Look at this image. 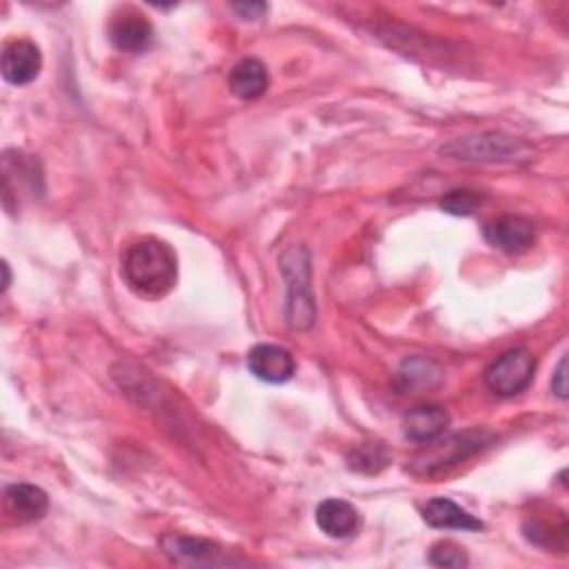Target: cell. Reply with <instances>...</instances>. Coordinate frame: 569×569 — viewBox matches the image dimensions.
<instances>
[{"label": "cell", "mask_w": 569, "mask_h": 569, "mask_svg": "<svg viewBox=\"0 0 569 569\" xmlns=\"http://www.w3.org/2000/svg\"><path fill=\"white\" fill-rule=\"evenodd\" d=\"M123 279L140 298H165L178 283V258L165 240H136L123 256Z\"/></svg>", "instance_id": "1"}, {"label": "cell", "mask_w": 569, "mask_h": 569, "mask_svg": "<svg viewBox=\"0 0 569 569\" xmlns=\"http://www.w3.org/2000/svg\"><path fill=\"white\" fill-rule=\"evenodd\" d=\"M281 272L287 281V319L296 330H309L317 321V305L309 285V253L305 247H289L281 253Z\"/></svg>", "instance_id": "2"}, {"label": "cell", "mask_w": 569, "mask_h": 569, "mask_svg": "<svg viewBox=\"0 0 569 569\" xmlns=\"http://www.w3.org/2000/svg\"><path fill=\"white\" fill-rule=\"evenodd\" d=\"M443 153L465 163H519L532 157V149L528 143L505 134H481L443 147Z\"/></svg>", "instance_id": "3"}, {"label": "cell", "mask_w": 569, "mask_h": 569, "mask_svg": "<svg viewBox=\"0 0 569 569\" xmlns=\"http://www.w3.org/2000/svg\"><path fill=\"white\" fill-rule=\"evenodd\" d=\"M490 438L492 436L485 432H468L447 438L441 436L428 443V449L421 456H417V460L411 465V472L419 477H438L454 468V465L462 462L465 458L481 452Z\"/></svg>", "instance_id": "4"}, {"label": "cell", "mask_w": 569, "mask_h": 569, "mask_svg": "<svg viewBox=\"0 0 569 569\" xmlns=\"http://www.w3.org/2000/svg\"><path fill=\"white\" fill-rule=\"evenodd\" d=\"M536 372V358L528 349H509L485 370V385L503 398L519 396L530 387Z\"/></svg>", "instance_id": "5"}, {"label": "cell", "mask_w": 569, "mask_h": 569, "mask_svg": "<svg viewBox=\"0 0 569 569\" xmlns=\"http://www.w3.org/2000/svg\"><path fill=\"white\" fill-rule=\"evenodd\" d=\"M165 556L176 565H196V567H221V565H245L247 560L227 556L225 549L214 545L212 541L183 536V534H168L161 541Z\"/></svg>", "instance_id": "6"}, {"label": "cell", "mask_w": 569, "mask_h": 569, "mask_svg": "<svg viewBox=\"0 0 569 569\" xmlns=\"http://www.w3.org/2000/svg\"><path fill=\"white\" fill-rule=\"evenodd\" d=\"M483 236L494 249L514 256L528 251L534 245L536 227L523 217H498L485 223Z\"/></svg>", "instance_id": "7"}, {"label": "cell", "mask_w": 569, "mask_h": 569, "mask_svg": "<svg viewBox=\"0 0 569 569\" xmlns=\"http://www.w3.org/2000/svg\"><path fill=\"white\" fill-rule=\"evenodd\" d=\"M247 370L263 383L281 385L296 374V358L289 349L272 343L256 345L247 354Z\"/></svg>", "instance_id": "8"}, {"label": "cell", "mask_w": 569, "mask_h": 569, "mask_svg": "<svg viewBox=\"0 0 569 569\" xmlns=\"http://www.w3.org/2000/svg\"><path fill=\"white\" fill-rule=\"evenodd\" d=\"M42 67L40 49L32 40H14L5 47L0 59V72L12 85H29L38 78Z\"/></svg>", "instance_id": "9"}, {"label": "cell", "mask_w": 569, "mask_h": 569, "mask_svg": "<svg viewBox=\"0 0 569 569\" xmlns=\"http://www.w3.org/2000/svg\"><path fill=\"white\" fill-rule=\"evenodd\" d=\"M449 423H452V419L443 407L421 405L405 413L403 436L417 445H428V443L441 438L447 432Z\"/></svg>", "instance_id": "10"}, {"label": "cell", "mask_w": 569, "mask_h": 569, "mask_svg": "<svg viewBox=\"0 0 569 569\" xmlns=\"http://www.w3.org/2000/svg\"><path fill=\"white\" fill-rule=\"evenodd\" d=\"M110 38L114 47L125 51V54H143L153 42V27L136 10H125L114 16Z\"/></svg>", "instance_id": "11"}, {"label": "cell", "mask_w": 569, "mask_h": 569, "mask_svg": "<svg viewBox=\"0 0 569 569\" xmlns=\"http://www.w3.org/2000/svg\"><path fill=\"white\" fill-rule=\"evenodd\" d=\"M317 525L330 539L345 541V539H351L358 534L360 514L351 503H347L343 498H325L317 507Z\"/></svg>", "instance_id": "12"}, {"label": "cell", "mask_w": 569, "mask_h": 569, "mask_svg": "<svg viewBox=\"0 0 569 569\" xmlns=\"http://www.w3.org/2000/svg\"><path fill=\"white\" fill-rule=\"evenodd\" d=\"M423 521L436 530H462V532H481L485 525L449 498H432L421 509Z\"/></svg>", "instance_id": "13"}, {"label": "cell", "mask_w": 569, "mask_h": 569, "mask_svg": "<svg viewBox=\"0 0 569 569\" xmlns=\"http://www.w3.org/2000/svg\"><path fill=\"white\" fill-rule=\"evenodd\" d=\"M5 507L16 523H36L49 509L47 494L29 483H16L5 490Z\"/></svg>", "instance_id": "14"}, {"label": "cell", "mask_w": 569, "mask_h": 569, "mask_svg": "<svg viewBox=\"0 0 569 569\" xmlns=\"http://www.w3.org/2000/svg\"><path fill=\"white\" fill-rule=\"evenodd\" d=\"M270 87V72L268 67L256 61V59H245L238 65H234L230 74V89L234 96L243 100H256L261 98Z\"/></svg>", "instance_id": "15"}, {"label": "cell", "mask_w": 569, "mask_h": 569, "mask_svg": "<svg viewBox=\"0 0 569 569\" xmlns=\"http://www.w3.org/2000/svg\"><path fill=\"white\" fill-rule=\"evenodd\" d=\"M525 536L530 543L545 549H565L567 547V519L565 514L552 516V523L541 516H534L525 523Z\"/></svg>", "instance_id": "16"}, {"label": "cell", "mask_w": 569, "mask_h": 569, "mask_svg": "<svg viewBox=\"0 0 569 569\" xmlns=\"http://www.w3.org/2000/svg\"><path fill=\"white\" fill-rule=\"evenodd\" d=\"M392 462V454L383 443H363L349 452L347 465L358 474H379Z\"/></svg>", "instance_id": "17"}, {"label": "cell", "mask_w": 569, "mask_h": 569, "mask_svg": "<svg viewBox=\"0 0 569 569\" xmlns=\"http://www.w3.org/2000/svg\"><path fill=\"white\" fill-rule=\"evenodd\" d=\"M400 381H403V389H430L436 387L441 383V370L432 363V360L425 358H411L405 360L400 372H398Z\"/></svg>", "instance_id": "18"}, {"label": "cell", "mask_w": 569, "mask_h": 569, "mask_svg": "<svg viewBox=\"0 0 569 569\" xmlns=\"http://www.w3.org/2000/svg\"><path fill=\"white\" fill-rule=\"evenodd\" d=\"M485 198L479 191L472 189H452L441 198V210L452 217H474Z\"/></svg>", "instance_id": "19"}, {"label": "cell", "mask_w": 569, "mask_h": 569, "mask_svg": "<svg viewBox=\"0 0 569 569\" xmlns=\"http://www.w3.org/2000/svg\"><path fill=\"white\" fill-rule=\"evenodd\" d=\"M430 562L434 567H447V569H458V567H465L470 562L468 554H465L462 547H458L456 543L452 541H441L432 547L430 552Z\"/></svg>", "instance_id": "20"}, {"label": "cell", "mask_w": 569, "mask_h": 569, "mask_svg": "<svg viewBox=\"0 0 569 569\" xmlns=\"http://www.w3.org/2000/svg\"><path fill=\"white\" fill-rule=\"evenodd\" d=\"M232 10L243 21H258V18H263V14L270 12V5L268 3H234Z\"/></svg>", "instance_id": "21"}, {"label": "cell", "mask_w": 569, "mask_h": 569, "mask_svg": "<svg viewBox=\"0 0 569 569\" xmlns=\"http://www.w3.org/2000/svg\"><path fill=\"white\" fill-rule=\"evenodd\" d=\"M565 368H567V360L562 358L558 363V370L554 372V379H552V389L558 398H567V385H565Z\"/></svg>", "instance_id": "22"}, {"label": "cell", "mask_w": 569, "mask_h": 569, "mask_svg": "<svg viewBox=\"0 0 569 569\" xmlns=\"http://www.w3.org/2000/svg\"><path fill=\"white\" fill-rule=\"evenodd\" d=\"M3 272H5V283H3V289H8V287H10V265H8V263L3 265Z\"/></svg>", "instance_id": "23"}]
</instances>
